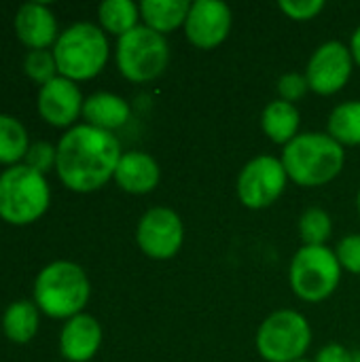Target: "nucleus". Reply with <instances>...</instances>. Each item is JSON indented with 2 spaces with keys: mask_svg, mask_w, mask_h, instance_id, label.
I'll list each match as a JSON object with an SVG mask.
<instances>
[{
  "mask_svg": "<svg viewBox=\"0 0 360 362\" xmlns=\"http://www.w3.org/2000/svg\"><path fill=\"white\" fill-rule=\"evenodd\" d=\"M121 159L119 140L112 132L91 125H74L57 144V176L70 191L91 193L104 187Z\"/></svg>",
  "mask_w": 360,
  "mask_h": 362,
  "instance_id": "1",
  "label": "nucleus"
},
{
  "mask_svg": "<svg viewBox=\"0 0 360 362\" xmlns=\"http://www.w3.org/2000/svg\"><path fill=\"white\" fill-rule=\"evenodd\" d=\"M87 274L70 261L49 263L34 280V303L49 318L70 320L89 301Z\"/></svg>",
  "mask_w": 360,
  "mask_h": 362,
  "instance_id": "2",
  "label": "nucleus"
},
{
  "mask_svg": "<svg viewBox=\"0 0 360 362\" xmlns=\"http://www.w3.org/2000/svg\"><path fill=\"white\" fill-rule=\"evenodd\" d=\"M282 165L297 185L320 187L342 172L344 148L325 134L295 136L284 148Z\"/></svg>",
  "mask_w": 360,
  "mask_h": 362,
  "instance_id": "3",
  "label": "nucleus"
},
{
  "mask_svg": "<svg viewBox=\"0 0 360 362\" xmlns=\"http://www.w3.org/2000/svg\"><path fill=\"white\" fill-rule=\"evenodd\" d=\"M51 189L42 174L25 163L11 165L0 174V218L8 225H32L49 208Z\"/></svg>",
  "mask_w": 360,
  "mask_h": 362,
  "instance_id": "4",
  "label": "nucleus"
},
{
  "mask_svg": "<svg viewBox=\"0 0 360 362\" xmlns=\"http://www.w3.org/2000/svg\"><path fill=\"white\" fill-rule=\"evenodd\" d=\"M53 55L59 76L74 83L87 81L102 72L108 59V40L98 25L81 21L59 34L53 45Z\"/></svg>",
  "mask_w": 360,
  "mask_h": 362,
  "instance_id": "5",
  "label": "nucleus"
},
{
  "mask_svg": "<svg viewBox=\"0 0 360 362\" xmlns=\"http://www.w3.org/2000/svg\"><path fill=\"white\" fill-rule=\"evenodd\" d=\"M170 49L163 34L149 25H136L117 42V66L121 74L134 83H144L163 72Z\"/></svg>",
  "mask_w": 360,
  "mask_h": 362,
  "instance_id": "6",
  "label": "nucleus"
},
{
  "mask_svg": "<svg viewBox=\"0 0 360 362\" xmlns=\"http://www.w3.org/2000/svg\"><path fill=\"white\" fill-rule=\"evenodd\" d=\"M342 265L327 246H303L291 263V286L303 301H323L339 284Z\"/></svg>",
  "mask_w": 360,
  "mask_h": 362,
  "instance_id": "7",
  "label": "nucleus"
},
{
  "mask_svg": "<svg viewBox=\"0 0 360 362\" xmlns=\"http://www.w3.org/2000/svg\"><path fill=\"white\" fill-rule=\"evenodd\" d=\"M312 331L308 320L291 310L272 314L257 333L259 354L267 362L299 361L310 348Z\"/></svg>",
  "mask_w": 360,
  "mask_h": 362,
  "instance_id": "8",
  "label": "nucleus"
},
{
  "mask_svg": "<svg viewBox=\"0 0 360 362\" xmlns=\"http://www.w3.org/2000/svg\"><path fill=\"white\" fill-rule=\"evenodd\" d=\"M286 176L282 161L274 157H257L242 170L238 178V195L248 208H267L284 191Z\"/></svg>",
  "mask_w": 360,
  "mask_h": 362,
  "instance_id": "9",
  "label": "nucleus"
},
{
  "mask_svg": "<svg viewBox=\"0 0 360 362\" xmlns=\"http://www.w3.org/2000/svg\"><path fill=\"white\" fill-rule=\"evenodd\" d=\"M182 244V223L170 208L149 210L138 225V246L151 259H172Z\"/></svg>",
  "mask_w": 360,
  "mask_h": 362,
  "instance_id": "10",
  "label": "nucleus"
},
{
  "mask_svg": "<svg viewBox=\"0 0 360 362\" xmlns=\"http://www.w3.org/2000/svg\"><path fill=\"white\" fill-rule=\"evenodd\" d=\"M352 72V53L337 40L325 42L314 51L308 62V85L323 95L339 91Z\"/></svg>",
  "mask_w": 360,
  "mask_h": 362,
  "instance_id": "11",
  "label": "nucleus"
},
{
  "mask_svg": "<svg viewBox=\"0 0 360 362\" xmlns=\"http://www.w3.org/2000/svg\"><path fill=\"white\" fill-rule=\"evenodd\" d=\"M231 28V11L219 0H197L185 21L187 38L202 49H212L221 45Z\"/></svg>",
  "mask_w": 360,
  "mask_h": 362,
  "instance_id": "12",
  "label": "nucleus"
},
{
  "mask_svg": "<svg viewBox=\"0 0 360 362\" xmlns=\"http://www.w3.org/2000/svg\"><path fill=\"white\" fill-rule=\"evenodd\" d=\"M83 95L74 81L57 76L40 87L36 98L38 115L53 127L72 125L83 115Z\"/></svg>",
  "mask_w": 360,
  "mask_h": 362,
  "instance_id": "13",
  "label": "nucleus"
},
{
  "mask_svg": "<svg viewBox=\"0 0 360 362\" xmlns=\"http://www.w3.org/2000/svg\"><path fill=\"white\" fill-rule=\"evenodd\" d=\"M15 34L30 49H47L57 42V19L45 2H25L15 15Z\"/></svg>",
  "mask_w": 360,
  "mask_h": 362,
  "instance_id": "14",
  "label": "nucleus"
},
{
  "mask_svg": "<svg viewBox=\"0 0 360 362\" xmlns=\"http://www.w3.org/2000/svg\"><path fill=\"white\" fill-rule=\"evenodd\" d=\"M102 344V327L89 314L70 318L59 335L62 356L70 362H87L95 356Z\"/></svg>",
  "mask_w": 360,
  "mask_h": 362,
  "instance_id": "15",
  "label": "nucleus"
},
{
  "mask_svg": "<svg viewBox=\"0 0 360 362\" xmlns=\"http://www.w3.org/2000/svg\"><path fill=\"white\" fill-rule=\"evenodd\" d=\"M117 185L127 193H149L159 182V165L157 161L140 151H132L121 155L117 172H115Z\"/></svg>",
  "mask_w": 360,
  "mask_h": 362,
  "instance_id": "16",
  "label": "nucleus"
},
{
  "mask_svg": "<svg viewBox=\"0 0 360 362\" xmlns=\"http://www.w3.org/2000/svg\"><path fill=\"white\" fill-rule=\"evenodd\" d=\"M83 117L87 119V125L104 129V132H112L125 125V121L129 119V106L123 98L100 91L85 100Z\"/></svg>",
  "mask_w": 360,
  "mask_h": 362,
  "instance_id": "17",
  "label": "nucleus"
},
{
  "mask_svg": "<svg viewBox=\"0 0 360 362\" xmlns=\"http://www.w3.org/2000/svg\"><path fill=\"white\" fill-rule=\"evenodd\" d=\"M40 310L34 301H15L4 310L2 331L4 337L13 344H28L38 333Z\"/></svg>",
  "mask_w": 360,
  "mask_h": 362,
  "instance_id": "18",
  "label": "nucleus"
},
{
  "mask_svg": "<svg viewBox=\"0 0 360 362\" xmlns=\"http://www.w3.org/2000/svg\"><path fill=\"white\" fill-rule=\"evenodd\" d=\"M191 4L187 0H144L140 13L146 25L155 32H170L187 21Z\"/></svg>",
  "mask_w": 360,
  "mask_h": 362,
  "instance_id": "19",
  "label": "nucleus"
},
{
  "mask_svg": "<svg viewBox=\"0 0 360 362\" xmlns=\"http://www.w3.org/2000/svg\"><path fill=\"white\" fill-rule=\"evenodd\" d=\"M263 132L278 144H289L299 127V112L291 102L278 100L272 102L261 117Z\"/></svg>",
  "mask_w": 360,
  "mask_h": 362,
  "instance_id": "20",
  "label": "nucleus"
},
{
  "mask_svg": "<svg viewBox=\"0 0 360 362\" xmlns=\"http://www.w3.org/2000/svg\"><path fill=\"white\" fill-rule=\"evenodd\" d=\"M30 148L28 132L11 115H0V163L2 165H19L21 159H25V153Z\"/></svg>",
  "mask_w": 360,
  "mask_h": 362,
  "instance_id": "21",
  "label": "nucleus"
},
{
  "mask_svg": "<svg viewBox=\"0 0 360 362\" xmlns=\"http://www.w3.org/2000/svg\"><path fill=\"white\" fill-rule=\"evenodd\" d=\"M331 138L339 144H360V102H346L329 117Z\"/></svg>",
  "mask_w": 360,
  "mask_h": 362,
  "instance_id": "22",
  "label": "nucleus"
},
{
  "mask_svg": "<svg viewBox=\"0 0 360 362\" xmlns=\"http://www.w3.org/2000/svg\"><path fill=\"white\" fill-rule=\"evenodd\" d=\"M98 17L104 30L123 36L138 25V6L132 0H106L100 4Z\"/></svg>",
  "mask_w": 360,
  "mask_h": 362,
  "instance_id": "23",
  "label": "nucleus"
},
{
  "mask_svg": "<svg viewBox=\"0 0 360 362\" xmlns=\"http://www.w3.org/2000/svg\"><path fill=\"white\" fill-rule=\"evenodd\" d=\"M331 229H333L331 218L325 210L310 208L301 214L299 231H301V240L306 242V246H325V240H329Z\"/></svg>",
  "mask_w": 360,
  "mask_h": 362,
  "instance_id": "24",
  "label": "nucleus"
},
{
  "mask_svg": "<svg viewBox=\"0 0 360 362\" xmlns=\"http://www.w3.org/2000/svg\"><path fill=\"white\" fill-rule=\"evenodd\" d=\"M23 72L40 87L47 85L49 81L57 78V62H55L53 51H47V49L28 51V55L23 59Z\"/></svg>",
  "mask_w": 360,
  "mask_h": 362,
  "instance_id": "25",
  "label": "nucleus"
},
{
  "mask_svg": "<svg viewBox=\"0 0 360 362\" xmlns=\"http://www.w3.org/2000/svg\"><path fill=\"white\" fill-rule=\"evenodd\" d=\"M23 161L30 170L45 176L57 168V146H51L49 142H32Z\"/></svg>",
  "mask_w": 360,
  "mask_h": 362,
  "instance_id": "26",
  "label": "nucleus"
},
{
  "mask_svg": "<svg viewBox=\"0 0 360 362\" xmlns=\"http://www.w3.org/2000/svg\"><path fill=\"white\" fill-rule=\"evenodd\" d=\"M337 259L348 272L360 274V235H348L339 242Z\"/></svg>",
  "mask_w": 360,
  "mask_h": 362,
  "instance_id": "27",
  "label": "nucleus"
},
{
  "mask_svg": "<svg viewBox=\"0 0 360 362\" xmlns=\"http://www.w3.org/2000/svg\"><path fill=\"white\" fill-rule=\"evenodd\" d=\"M280 8L293 17V19H312L314 15H318L325 8L323 0H282Z\"/></svg>",
  "mask_w": 360,
  "mask_h": 362,
  "instance_id": "28",
  "label": "nucleus"
},
{
  "mask_svg": "<svg viewBox=\"0 0 360 362\" xmlns=\"http://www.w3.org/2000/svg\"><path fill=\"white\" fill-rule=\"evenodd\" d=\"M308 78L306 76H301V74H295V72H291V74H284L282 78H280V83H278V91H280V95H282V100L284 102H295V100H299V98H303L306 95V91H308Z\"/></svg>",
  "mask_w": 360,
  "mask_h": 362,
  "instance_id": "29",
  "label": "nucleus"
},
{
  "mask_svg": "<svg viewBox=\"0 0 360 362\" xmlns=\"http://www.w3.org/2000/svg\"><path fill=\"white\" fill-rule=\"evenodd\" d=\"M316 362H354V354H350L346 348H342L337 344H331L325 350H320Z\"/></svg>",
  "mask_w": 360,
  "mask_h": 362,
  "instance_id": "30",
  "label": "nucleus"
},
{
  "mask_svg": "<svg viewBox=\"0 0 360 362\" xmlns=\"http://www.w3.org/2000/svg\"><path fill=\"white\" fill-rule=\"evenodd\" d=\"M352 57L356 59V64L360 66V28L352 36Z\"/></svg>",
  "mask_w": 360,
  "mask_h": 362,
  "instance_id": "31",
  "label": "nucleus"
},
{
  "mask_svg": "<svg viewBox=\"0 0 360 362\" xmlns=\"http://www.w3.org/2000/svg\"><path fill=\"white\" fill-rule=\"evenodd\" d=\"M354 362H360V352H356V354H354Z\"/></svg>",
  "mask_w": 360,
  "mask_h": 362,
  "instance_id": "32",
  "label": "nucleus"
},
{
  "mask_svg": "<svg viewBox=\"0 0 360 362\" xmlns=\"http://www.w3.org/2000/svg\"><path fill=\"white\" fill-rule=\"evenodd\" d=\"M359 214H360V191H359Z\"/></svg>",
  "mask_w": 360,
  "mask_h": 362,
  "instance_id": "33",
  "label": "nucleus"
},
{
  "mask_svg": "<svg viewBox=\"0 0 360 362\" xmlns=\"http://www.w3.org/2000/svg\"><path fill=\"white\" fill-rule=\"evenodd\" d=\"M295 362H310V361H303V358H299V361H295Z\"/></svg>",
  "mask_w": 360,
  "mask_h": 362,
  "instance_id": "34",
  "label": "nucleus"
}]
</instances>
